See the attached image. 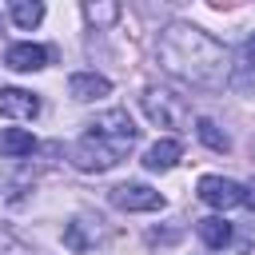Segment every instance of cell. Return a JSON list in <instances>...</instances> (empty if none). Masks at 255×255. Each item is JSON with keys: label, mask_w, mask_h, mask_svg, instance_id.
<instances>
[{"label": "cell", "mask_w": 255, "mask_h": 255, "mask_svg": "<svg viewBox=\"0 0 255 255\" xmlns=\"http://www.w3.org/2000/svg\"><path fill=\"white\" fill-rule=\"evenodd\" d=\"M155 56H159L163 72H171L175 80H187L195 88H219L231 76L227 48L195 24H167L155 44Z\"/></svg>", "instance_id": "1"}, {"label": "cell", "mask_w": 255, "mask_h": 255, "mask_svg": "<svg viewBox=\"0 0 255 255\" xmlns=\"http://www.w3.org/2000/svg\"><path fill=\"white\" fill-rule=\"evenodd\" d=\"M143 112H147V120L159 124V128H183V124H187V104H183V96H175V92H167V88H147V92H143Z\"/></svg>", "instance_id": "2"}, {"label": "cell", "mask_w": 255, "mask_h": 255, "mask_svg": "<svg viewBox=\"0 0 255 255\" xmlns=\"http://www.w3.org/2000/svg\"><path fill=\"white\" fill-rule=\"evenodd\" d=\"M120 159H124V151H120L116 143H108V139L92 135V131L72 147V163H76L80 171H112Z\"/></svg>", "instance_id": "3"}, {"label": "cell", "mask_w": 255, "mask_h": 255, "mask_svg": "<svg viewBox=\"0 0 255 255\" xmlns=\"http://www.w3.org/2000/svg\"><path fill=\"white\" fill-rule=\"evenodd\" d=\"M92 135H100V139L116 143L120 151H128V147L135 143L139 128L131 124V116H128L124 108H116V112H104V116H96V120H92Z\"/></svg>", "instance_id": "4"}, {"label": "cell", "mask_w": 255, "mask_h": 255, "mask_svg": "<svg viewBox=\"0 0 255 255\" xmlns=\"http://www.w3.org/2000/svg\"><path fill=\"white\" fill-rule=\"evenodd\" d=\"M195 195H199L207 207H219V211L247 203V191H243V183H235V179H223V175H203V179L195 183Z\"/></svg>", "instance_id": "5"}, {"label": "cell", "mask_w": 255, "mask_h": 255, "mask_svg": "<svg viewBox=\"0 0 255 255\" xmlns=\"http://www.w3.org/2000/svg\"><path fill=\"white\" fill-rule=\"evenodd\" d=\"M112 203L120 211H159L163 195L147 183H120V187H112Z\"/></svg>", "instance_id": "6"}, {"label": "cell", "mask_w": 255, "mask_h": 255, "mask_svg": "<svg viewBox=\"0 0 255 255\" xmlns=\"http://www.w3.org/2000/svg\"><path fill=\"white\" fill-rule=\"evenodd\" d=\"M104 219H96V215H76L68 227H64V243L72 247V251H92L96 243H104V227H100Z\"/></svg>", "instance_id": "7"}, {"label": "cell", "mask_w": 255, "mask_h": 255, "mask_svg": "<svg viewBox=\"0 0 255 255\" xmlns=\"http://www.w3.org/2000/svg\"><path fill=\"white\" fill-rule=\"evenodd\" d=\"M40 112V100L24 88H0V116L4 120H32Z\"/></svg>", "instance_id": "8"}, {"label": "cell", "mask_w": 255, "mask_h": 255, "mask_svg": "<svg viewBox=\"0 0 255 255\" xmlns=\"http://www.w3.org/2000/svg\"><path fill=\"white\" fill-rule=\"evenodd\" d=\"M4 64H8L12 72H40V68L48 64V48H40V44H32V40L12 44V48L4 52Z\"/></svg>", "instance_id": "9"}, {"label": "cell", "mask_w": 255, "mask_h": 255, "mask_svg": "<svg viewBox=\"0 0 255 255\" xmlns=\"http://www.w3.org/2000/svg\"><path fill=\"white\" fill-rule=\"evenodd\" d=\"M108 92H112V80H108V76H96V72H76V76L68 80V96L80 100V104L100 100V96H108Z\"/></svg>", "instance_id": "10"}, {"label": "cell", "mask_w": 255, "mask_h": 255, "mask_svg": "<svg viewBox=\"0 0 255 255\" xmlns=\"http://www.w3.org/2000/svg\"><path fill=\"white\" fill-rule=\"evenodd\" d=\"M179 155H183L179 139H155V143L143 151V167H147V171H171V167L179 163Z\"/></svg>", "instance_id": "11"}, {"label": "cell", "mask_w": 255, "mask_h": 255, "mask_svg": "<svg viewBox=\"0 0 255 255\" xmlns=\"http://www.w3.org/2000/svg\"><path fill=\"white\" fill-rule=\"evenodd\" d=\"M195 231H199V239H203L211 251H223V247L231 243V223H227V219H219V215L199 219V223H195Z\"/></svg>", "instance_id": "12"}, {"label": "cell", "mask_w": 255, "mask_h": 255, "mask_svg": "<svg viewBox=\"0 0 255 255\" xmlns=\"http://www.w3.org/2000/svg\"><path fill=\"white\" fill-rule=\"evenodd\" d=\"M36 151V135L24 128H4L0 131V155H32Z\"/></svg>", "instance_id": "13"}, {"label": "cell", "mask_w": 255, "mask_h": 255, "mask_svg": "<svg viewBox=\"0 0 255 255\" xmlns=\"http://www.w3.org/2000/svg\"><path fill=\"white\" fill-rule=\"evenodd\" d=\"M235 88H255V36L243 44V60L231 64V76H227Z\"/></svg>", "instance_id": "14"}, {"label": "cell", "mask_w": 255, "mask_h": 255, "mask_svg": "<svg viewBox=\"0 0 255 255\" xmlns=\"http://www.w3.org/2000/svg\"><path fill=\"white\" fill-rule=\"evenodd\" d=\"M195 135H199V139H203V143H207L211 151H227V147H231L227 131H223V128H219L215 120H207V116H203V120L195 124Z\"/></svg>", "instance_id": "15"}, {"label": "cell", "mask_w": 255, "mask_h": 255, "mask_svg": "<svg viewBox=\"0 0 255 255\" xmlns=\"http://www.w3.org/2000/svg\"><path fill=\"white\" fill-rule=\"evenodd\" d=\"M12 20H16L20 28H36V24L44 20V4H36V0H32V4H28V0H16V4H12Z\"/></svg>", "instance_id": "16"}, {"label": "cell", "mask_w": 255, "mask_h": 255, "mask_svg": "<svg viewBox=\"0 0 255 255\" xmlns=\"http://www.w3.org/2000/svg\"><path fill=\"white\" fill-rule=\"evenodd\" d=\"M84 16H88V24H96V28H112V24L120 20V4H84Z\"/></svg>", "instance_id": "17"}, {"label": "cell", "mask_w": 255, "mask_h": 255, "mask_svg": "<svg viewBox=\"0 0 255 255\" xmlns=\"http://www.w3.org/2000/svg\"><path fill=\"white\" fill-rule=\"evenodd\" d=\"M0 255H32V251H28V247H24L8 227H0Z\"/></svg>", "instance_id": "18"}]
</instances>
